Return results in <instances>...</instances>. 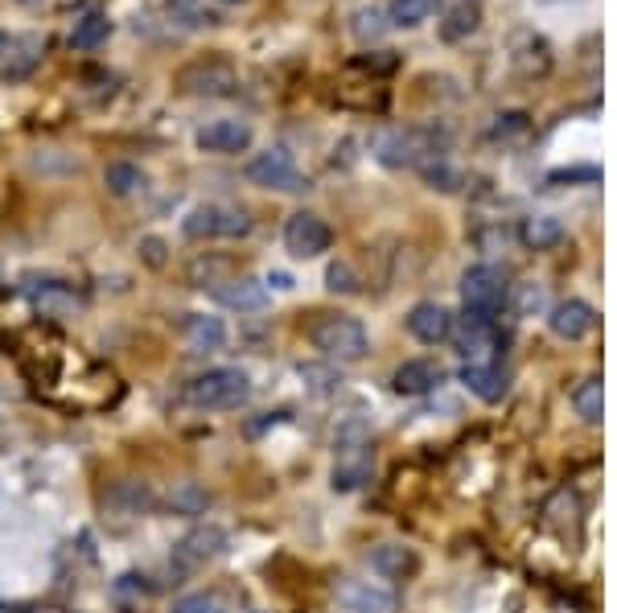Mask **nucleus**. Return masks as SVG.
<instances>
[{
    "label": "nucleus",
    "instance_id": "nucleus-1",
    "mask_svg": "<svg viewBox=\"0 0 617 613\" xmlns=\"http://www.w3.org/2000/svg\"><path fill=\"white\" fill-rule=\"evenodd\" d=\"M313 346H318L325 358H337V363H358V358H367L370 351V338L363 330V321H354L346 314H325L313 321Z\"/></svg>",
    "mask_w": 617,
    "mask_h": 613
},
{
    "label": "nucleus",
    "instance_id": "nucleus-2",
    "mask_svg": "<svg viewBox=\"0 0 617 613\" xmlns=\"http://www.w3.org/2000/svg\"><path fill=\"white\" fill-rule=\"evenodd\" d=\"M247 391H251V384H247V375L239 367H214L186 384V400L194 403V408H211L214 412V408L244 403Z\"/></svg>",
    "mask_w": 617,
    "mask_h": 613
},
{
    "label": "nucleus",
    "instance_id": "nucleus-3",
    "mask_svg": "<svg viewBox=\"0 0 617 613\" xmlns=\"http://www.w3.org/2000/svg\"><path fill=\"white\" fill-rule=\"evenodd\" d=\"M181 231L190 239H244L251 231V219H247L244 207H227V202H206V207H194L186 214Z\"/></svg>",
    "mask_w": 617,
    "mask_h": 613
},
{
    "label": "nucleus",
    "instance_id": "nucleus-4",
    "mask_svg": "<svg viewBox=\"0 0 617 613\" xmlns=\"http://www.w3.org/2000/svg\"><path fill=\"white\" fill-rule=\"evenodd\" d=\"M502 293H507V281H502V272H498L494 263H474V268H465V276H461L465 317H474V321H494Z\"/></svg>",
    "mask_w": 617,
    "mask_h": 613
},
{
    "label": "nucleus",
    "instance_id": "nucleus-5",
    "mask_svg": "<svg viewBox=\"0 0 617 613\" xmlns=\"http://www.w3.org/2000/svg\"><path fill=\"white\" fill-rule=\"evenodd\" d=\"M247 181L260 186V190H276V193H297L305 190L309 181L300 177L297 161L288 149H268V153H256L247 161Z\"/></svg>",
    "mask_w": 617,
    "mask_h": 613
},
{
    "label": "nucleus",
    "instance_id": "nucleus-6",
    "mask_svg": "<svg viewBox=\"0 0 617 613\" xmlns=\"http://www.w3.org/2000/svg\"><path fill=\"white\" fill-rule=\"evenodd\" d=\"M174 87L186 91V95H230V91L239 87V74H235V67H230L227 58L211 54V58H198L190 67H181Z\"/></svg>",
    "mask_w": 617,
    "mask_h": 613
},
{
    "label": "nucleus",
    "instance_id": "nucleus-7",
    "mask_svg": "<svg viewBox=\"0 0 617 613\" xmlns=\"http://www.w3.org/2000/svg\"><path fill=\"white\" fill-rule=\"evenodd\" d=\"M370 478V449H367V433L351 424L342 437H337V461H334V491L351 494L358 491Z\"/></svg>",
    "mask_w": 617,
    "mask_h": 613
},
{
    "label": "nucleus",
    "instance_id": "nucleus-8",
    "mask_svg": "<svg viewBox=\"0 0 617 613\" xmlns=\"http://www.w3.org/2000/svg\"><path fill=\"white\" fill-rule=\"evenodd\" d=\"M334 244V231L330 223L313 211H297L284 223V247L297 256V260H318L321 251H330Z\"/></svg>",
    "mask_w": 617,
    "mask_h": 613
},
{
    "label": "nucleus",
    "instance_id": "nucleus-9",
    "mask_svg": "<svg viewBox=\"0 0 617 613\" xmlns=\"http://www.w3.org/2000/svg\"><path fill=\"white\" fill-rule=\"evenodd\" d=\"M223 547H227V531L223 527H194L186 540L174 547V573H198L202 564H211L214 556H223Z\"/></svg>",
    "mask_w": 617,
    "mask_h": 613
},
{
    "label": "nucleus",
    "instance_id": "nucleus-10",
    "mask_svg": "<svg viewBox=\"0 0 617 613\" xmlns=\"http://www.w3.org/2000/svg\"><path fill=\"white\" fill-rule=\"evenodd\" d=\"M337 605L351 613H395L400 610V597L375 585V580H342L337 585Z\"/></svg>",
    "mask_w": 617,
    "mask_h": 613
},
{
    "label": "nucleus",
    "instance_id": "nucleus-11",
    "mask_svg": "<svg viewBox=\"0 0 617 613\" xmlns=\"http://www.w3.org/2000/svg\"><path fill=\"white\" fill-rule=\"evenodd\" d=\"M511 67L523 79H544L551 71V46L535 30H514L511 34Z\"/></svg>",
    "mask_w": 617,
    "mask_h": 613
},
{
    "label": "nucleus",
    "instance_id": "nucleus-12",
    "mask_svg": "<svg viewBox=\"0 0 617 613\" xmlns=\"http://www.w3.org/2000/svg\"><path fill=\"white\" fill-rule=\"evenodd\" d=\"M407 333L416 342H424V346H437L444 338H453V314L444 305H437V300H420L407 314Z\"/></svg>",
    "mask_w": 617,
    "mask_h": 613
},
{
    "label": "nucleus",
    "instance_id": "nucleus-13",
    "mask_svg": "<svg viewBox=\"0 0 617 613\" xmlns=\"http://www.w3.org/2000/svg\"><path fill=\"white\" fill-rule=\"evenodd\" d=\"M247 144H251V123L247 120H211L206 128H198V149L202 153L230 157V153H244Z\"/></svg>",
    "mask_w": 617,
    "mask_h": 613
},
{
    "label": "nucleus",
    "instance_id": "nucleus-14",
    "mask_svg": "<svg viewBox=\"0 0 617 613\" xmlns=\"http://www.w3.org/2000/svg\"><path fill=\"white\" fill-rule=\"evenodd\" d=\"M547 326H551V333L556 338H565V342H581V338H589L593 333V326H597V314H593V305L589 300H560L556 309H551V317H547Z\"/></svg>",
    "mask_w": 617,
    "mask_h": 613
},
{
    "label": "nucleus",
    "instance_id": "nucleus-15",
    "mask_svg": "<svg viewBox=\"0 0 617 613\" xmlns=\"http://www.w3.org/2000/svg\"><path fill=\"white\" fill-rule=\"evenodd\" d=\"M214 300L235 309V314H260L268 305V284L256 281V276H230L227 284L214 288Z\"/></svg>",
    "mask_w": 617,
    "mask_h": 613
},
{
    "label": "nucleus",
    "instance_id": "nucleus-16",
    "mask_svg": "<svg viewBox=\"0 0 617 613\" xmlns=\"http://www.w3.org/2000/svg\"><path fill=\"white\" fill-rule=\"evenodd\" d=\"M25 293H29V300H34V309L41 317H74L79 309H83V297L74 293L71 284H62V281L29 284Z\"/></svg>",
    "mask_w": 617,
    "mask_h": 613
},
{
    "label": "nucleus",
    "instance_id": "nucleus-17",
    "mask_svg": "<svg viewBox=\"0 0 617 613\" xmlns=\"http://www.w3.org/2000/svg\"><path fill=\"white\" fill-rule=\"evenodd\" d=\"M444 379V370L432 363V358H407L404 367L395 370V379L391 387L400 391V396H428V391H437Z\"/></svg>",
    "mask_w": 617,
    "mask_h": 613
},
{
    "label": "nucleus",
    "instance_id": "nucleus-18",
    "mask_svg": "<svg viewBox=\"0 0 617 613\" xmlns=\"http://www.w3.org/2000/svg\"><path fill=\"white\" fill-rule=\"evenodd\" d=\"M461 384L470 387L477 400L498 403L507 396V370L498 367V363H465L461 367Z\"/></svg>",
    "mask_w": 617,
    "mask_h": 613
},
{
    "label": "nucleus",
    "instance_id": "nucleus-19",
    "mask_svg": "<svg viewBox=\"0 0 617 613\" xmlns=\"http://www.w3.org/2000/svg\"><path fill=\"white\" fill-rule=\"evenodd\" d=\"M416 552L407 547V543H379L375 552H370V568L379 573V577H388V580H404L416 573Z\"/></svg>",
    "mask_w": 617,
    "mask_h": 613
},
{
    "label": "nucleus",
    "instance_id": "nucleus-20",
    "mask_svg": "<svg viewBox=\"0 0 617 613\" xmlns=\"http://www.w3.org/2000/svg\"><path fill=\"white\" fill-rule=\"evenodd\" d=\"M519 239L531 251H551V247L565 244V223L556 214H531V219H523V227H519Z\"/></svg>",
    "mask_w": 617,
    "mask_h": 613
},
{
    "label": "nucleus",
    "instance_id": "nucleus-21",
    "mask_svg": "<svg viewBox=\"0 0 617 613\" xmlns=\"http://www.w3.org/2000/svg\"><path fill=\"white\" fill-rule=\"evenodd\" d=\"M186 342H190V351H218L223 342H227V326L218 321V317H206V314H190L186 317Z\"/></svg>",
    "mask_w": 617,
    "mask_h": 613
},
{
    "label": "nucleus",
    "instance_id": "nucleus-22",
    "mask_svg": "<svg viewBox=\"0 0 617 613\" xmlns=\"http://www.w3.org/2000/svg\"><path fill=\"white\" fill-rule=\"evenodd\" d=\"M104 186L107 193H116V198H132V193H141L149 186V177H144L141 165H132V161H111L104 169Z\"/></svg>",
    "mask_w": 617,
    "mask_h": 613
},
{
    "label": "nucleus",
    "instance_id": "nucleus-23",
    "mask_svg": "<svg viewBox=\"0 0 617 613\" xmlns=\"http://www.w3.org/2000/svg\"><path fill=\"white\" fill-rule=\"evenodd\" d=\"M41 54H46V42H41L37 34L13 42V50H9V58H4V79H25V74L41 62Z\"/></svg>",
    "mask_w": 617,
    "mask_h": 613
},
{
    "label": "nucleus",
    "instance_id": "nucleus-24",
    "mask_svg": "<svg viewBox=\"0 0 617 613\" xmlns=\"http://www.w3.org/2000/svg\"><path fill=\"white\" fill-rule=\"evenodd\" d=\"M230 272H235V263L227 260V256H198L194 263H190V284H198V288H218V284L230 281Z\"/></svg>",
    "mask_w": 617,
    "mask_h": 613
},
{
    "label": "nucleus",
    "instance_id": "nucleus-25",
    "mask_svg": "<svg viewBox=\"0 0 617 613\" xmlns=\"http://www.w3.org/2000/svg\"><path fill=\"white\" fill-rule=\"evenodd\" d=\"M572 408H577V416L584 424H601V416H605V387H601V379H581L577 391H572Z\"/></svg>",
    "mask_w": 617,
    "mask_h": 613
},
{
    "label": "nucleus",
    "instance_id": "nucleus-26",
    "mask_svg": "<svg viewBox=\"0 0 617 613\" xmlns=\"http://www.w3.org/2000/svg\"><path fill=\"white\" fill-rule=\"evenodd\" d=\"M107 34H111V21H107V13H87V17L74 21L71 46H74V50H95L99 42H107Z\"/></svg>",
    "mask_w": 617,
    "mask_h": 613
},
{
    "label": "nucleus",
    "instance_id": "nucleus-27",
    "mask_svg": "<svg viewBox=\"0 0 617 613\" xmlns=\"http://www.w3.org/2000/svg\"><path fill=\"white\" fill-rule=\"evenodd\" d=\"M482 25V13H477V4H453L441 21V37L444 42H461V37H470Z\"/></svg>",
    "mask_w": 617,
    "mask_h": 613
},
{
    "label": "nucleus",
    "instance_id": "nucleus-28",
    "mask_svg": "<svg viewBox=\"0 0 617 613\" xmlns=\"http://www.w3.org/2000/svg\"><path fill=\"white\" fill-rule=\"evenodd\" d=\"M432 9H437V0H391L388 17L400 30H416V25H424V21L432 17Z\"/></svg>",
    "mask_w": 617,
    "mask_h": 613
},
{
    "label": "nucleus",
    "instance_id": "nucleus-29",
    "mask_svg": "<svg viewBox=\"0 0 617 613\" xmlns=\"http://www.w3.org/2000/svg\"><path fill=\"white\" fill-rule=\"evenodd\" d=\"M169 507L181 510V515H202V510L211 507V494L202 491L198 482H177L174 491H169Z\"/></svg>",
    "mask_w": 617,
    "mask_h": 613
},
{
    "label": "nucleus",
    "instance_id": "nucleus-30",
    "mask_svg": "<svg viewBox=\"0 0 617 613\" xmlns=\"http://www.w3.org/2000/svg\"><path fill=\"white\" fill-rule=\"evenodd\" d=\"M420 174H424V181H428L432 190H458V186H461V174L441 157V153H432L428 161H420Z\"/></svg>",
    "mask_w": 617,
    "mask_h": 613
},
{
    "label": "nucleus",
    "instance_id": "nucleus-31",
    "mask_svg": "<svg viewBox=\"0 0 617 613\" xmlns=\"http://www.w3.org/2000/svg\"><path fill=\"white\" fill-rule=\"evenodd\" d=\"M111 597H116L120 610H137L144 597H149V585H144V577H137V573H123V577L111 585Z\"/></svg>",
    "mask_w": 617,
    "mask_h": 613
},
{
    "label": "nucleus",
    "instance_id": "nucleus-32",
    "mask_svg": "<svg viewBox=\"0 0 617 613\" xmlns=\"http://www.w3.org/2000/svg\"><path fill=\"white\" fill-rule=\"evenodd\" d=\"M169 17L186 21V25H214V13L206 9V0H169Z\"/></svg>",
    "mask_w": 617,
    "mask_h": 613
},
{
    "label": "nucleus",
    "instance_id": "nucleus-33",
    "mask_svg": "<svg viewBox=\"0 0 617 613\" xmlns=\"http://www.w3.org/2000/svg\"><path fill=\"white\" fill-rule=\"evenodd\" d=\"M547 305V297H544V288L539 284H514V314L519 317H535L539 309Z\"/></svg>",
    "mask_w": 617,
    "mask_h": 613
},
{
    "label": "nucleus",
    "instance_id": "nucleus-34",
    "mask_svg": "<svg viewBox=\"0 0 617 613\" xmlns=\"http://www.w3.org/2000/svg\"><path fill=\"white\" fill-rule=\"evenodd\" d=\"M300 379H309V387L318 391V396H325V391H334V370H325V367H313V363H305L300 367Z\"/></svg>",
    "mask_w": 617,
    "mask_h": 613
},
{
    "label": "nucleus",
    "instance_id": "nucleus-35",
    "mask_svg": "<svg viewBox=\"0 0 617 613\" xmlns=\"http://www.w3.org/2000/svg\"><path fill=\"white\" fill-rule=\"evenodd\" d=\"M325 284H330L334 293H358V281H354V272L346 263H334V268L325 272Z\"/></svg>",
    "mask_w": 617,
    "mask_h": 613
},
{
    "label": "nucleus",
    "instance_id": "nucleus-36",
    "mask_svg": "<svg viewBox=\"0 0 617 613\" xmlns=\"http://www.w3.org/2000/svg\"><path fill=\"white\" fill-rule=\"evenodd\" d=\"M354 34H358V37L383 34V17H379L375 9H358V13H354Z\"/></svg>",
    "mask_w": 617,
    "mask_h": 613
},
{
    "label": "nucleus",
    "instance_id": "nucleus-37",
    "mask_svg": "<svg viewBox=\"0 0 617 613\" xmlns=\"http://www.w3.org/2000/svg\"><path fill=\"white\" fill-rule=\"evenodd\" d=\"M141 256H144V263H149V268H165V260H169V256H165V239H157V235H144Z\"/></svg>",
    "mask_w": 617,
    "mask_h": 613
},
{
    "label": "nucleus",
    "instance_id": "nucleus-38",
    "mask_svg": "<svg viewBox=\"0 0 617 613\" xmlns=\"http://www.w3.org/2000/svg\"><path fill=\"white\" fill-rule=\"evenodd\" d=\"M174 613H223V610H218V601H214V597L194 593V597H186V601H177Z\"/></svg>",
    "mask_w": 617,
    "mask_h": 613
},
{
    "label": "nucleus",
    "instance_id": "nucleus-39",
    "mask_svg": "<svg viewBox=\"0 0 617 613\" xmlns=\"http://www.w3.org/2000/svg\"><path fill=\"white\" fill-rule=\"evenodd\" d=\"M0 613H41V610H34V605H21V601H13V605H0Z\"/></svg>",
    "mask_w": 617,
    "mask_h": 613
},
{
    "label": "nucleus",
    "instance_id": "nucleus-40",
    "mask_svg": "<svg viewBox=\"0 0 617 613\" xmlns=\"http://www.w3.org/2000/svg\"><path fill=\"white\" fill-rule=\"evenodd\" d=\"M9 50H13V37L0 34V67H4V58H9Z\"/></svg>",
    "mask_w": 617,
    "mask_h": 613
},
{
    "label": "nucleus",
    "instance_id": "nucleus-41",
    "mask_svg": "<svg viewBox=\"0 0 617 613\" xmlns=\"http://www.w3.org/2000/svg\"><path fill=\"white\" fill-rule=\"evenodd\" d=\"M268 284H276V288H293V281H288L284 272H276V276H268Z\"/></svg>",
    "mask_w": 617,
    "mask_h": 613
},
{
    "label": "nucleus",
    "instance_id": "nucleus-42",
    "mask_svg": "<svg viewBox=\"0 0 617 613\" xmlns=\"http://www.w3.org/2000/svg\"><path fill=\"white\" fill-rule=\"evenodd\" d=\"M17 4H29V9H34V4H41V0H17Z\"/></svg>",
    "mask_w": 617,
    "mask_h": 613
},
{
    "label": "nucleus",
    "instance_id": "nucleus-43",
    "mask_svg": "<svg viewBox=\"0 0 617 613\" xmlns=\"http://www.w3.org/2000/svg\"><path fill=\"white\" fill-rule=\"evenodd\" d=\"M218 4H244V0H218Z\"/></svg>",
    "mask_w": 617,
    "mask_h": 613
},
{
    "label": "nucleus",
    "instance_id": "nucleus-44",
    "mask_svg": "<svg viewBox=\"0 0 617 613\" xmlns=\"http://www.w3.org/2000/svg\"><path fill=\"white\" fill-rule=\"evenodd\" d=\"M461 4H477V0H461Z\"/></svg>",
    "mask_w": 617,
    "mask_h": 613
}]
</instances>
